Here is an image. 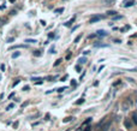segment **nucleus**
<instances>
[{"label":"nucleus","mask_w":137,"mask_h":131,"mask_svg":"<svg viewBox=\"0 0 137 131\" xmlns=\"http://www.w3.org/2000/svg\"><path fill=\"white\" fill-rule=\"evenodd\" d=\"M132 105H134L132 99H131V98H126V99L122 102V108H123V111H129L130 107H131Z\"/></svg>","instance_id":"nucleus-1"},{"label":"nucleus","mask_w":137,"mask_h":131,"mask_svg":"<svg viewBox=\"0 0 137 131\" xmlns=\"http://www.w3.org/2000/svg\"><path fill=\"white\" fill-rule=\"evenodd\" d=\"M102 18H103V16H93V17L90 18L89 23H96V22H99V21L102 19Z\"/></svg>","instance_id":"nucleus-2"},{"label":"nucleus","mask_w":137,"mask_h":131,"mask_svg":"<svg viewBox=\"0 0 137 131\" xmlns=\"http://www.w3.org/2000/svg\"><path fill=\"white\" fill-rule=\"evenodd\" d=\"M131 120H132V124L137 125V111L132 112V116H131Z\"/></svg>","instance_id":"nucleus-3"},{"label":"nucleus","mask_w":137,"mask_h":131,"mask_svg":"<svg viewBox=\"0 0 137 131\" xmlns=\"http://www.w3.org/2000/svg\"><path fill=\"white\" fill-rule=\"evenodd\" d=\"M134 4H135V0H125V1H124V7L132 6Z\"/></svg>","instance_id":"nucleus-4"},{"label":"nucleus","mask_w":137,"mask_h":131,"mask_svg":"<svg viewBox=\"0 0 137 131\" xmlns=\"http://www.w3.org/2000/svg\"><path fill=\"white\" fill-rule=\"evenodd\" d=\"M124 125H125L126 129H131V128H132V123H131L129 119H125V120H124Z\"/></svg>","instance_id":"nucleus-5"},{"label":"nucleus","mask_w":137,"mask_h":131,"mask_svg":"<svg viewBox=\"0 0 137 131\" xmlns=\"http://www.w3.org/2000/svg\"><path fill=\"white\" fill-rule=\"evenodd\" d=\"M16 48H27V46H24V44H17V46H13V47H10V51L16 49Z\"/></svg>","instance_id":"nucleus-6"},{"label":"nucleus","mask_w":137,"mask_h":131,"mask_svg":"<svg viewBox=\"0 0 137 131\" xmlns=\"http://www.w3.org/2000/svg\"><path fill=\"white\" fill-rule=\"evenodd\" d=\"M111 126V121H108V123H106L103 126H102V131H107L108 130V128Z\"/></svg>","instance_id":"nucleus-7"},{"label":"nucleus","mask_w":137,"mask_h":131,"mask_svg":"<svg viewBox=\"0 0 137 131\" xmlns=\"http://www.w3.org/2000/svg\"><path fill=\"white\" fill-rule=\"evenodd\" d=\"M75 18H76V17H72V19H70L68 22H66V23H65V27H70V25L75 22Z\"/></svg>","instance_id":"nucleus-8"},{"label":"nucleus","mask_w":137,"mask_h":131,"mask_svg":"<svg viewBox=\"0 0 137 131\" xmlns=\"http://www.w3.org/2000/svg\"><path fill=\"white\" fill-rule=\"evenodd\" d=\"M75 118L73 117H66L65 119H63V123H68V121H71V120H73Z\"/></svg>","instance_id":"nucleus-9"},{"label":"nucleus","mask_w":137,"mask_h":131,"mask_svg":"<svg viewBox=\"0 0 137 131\" xmlns=\"http://www.w3.org/2000/svg\"><path fill=\"white\" fill-rule=\"evenodd\" d=\"M96 35H99V36H106L107 34H106V31H103V30H99Z\"/></svg>","instance_id":"nucleus-10"},{"label":"nucleus","mask_w":137,"mask_h":131,"mask_svg":"<svg viewBox=\"0 0 137 131\" xmlns=\"http://www.w3.org/2000/svg\"><path fill=\"white\" fill-rule=\"evenodd\" d=\"M61 12H64V7H59L54 10V13H61Z\"/></svg>","instance_id":"nucleus-11"},{"label":"nucleus","mask_w":137,"mask_h":131,"mask_svg":"<svg viewBox=\"0 0 137 131\" xmlns=\"http://www.w3.org/2000/svg\"><path fill=\"white\" fill-rule=\"evenodd\" d=\"M19 55H21V52H16V53H13V54H12V58L16 59V58H18Z\"/></svg>","instance_id":"nucleus-12"},{"label":"nucleus","mask_w":137,"mask_h":131,"mask_svg":"<svg viewBox=\"0 0 137 131\" xmlns=\"http://www.w3.org/2000/svg\"><path fill=\"white\" fill-rule=\"evenodd\" d=\"M78 61H80V64H85L87 59H85L84 57H83V58H80V59H78Z\"/></svg>","instance_id":"nucleus-13"},{"label":"nucleus","mask_w":137,"mask_h":131,"mask_svg":"<svg viewBox=\"0 0 137 131\" xmlns=\"http://www.w3.org/2000/svg\"><path fill=\"white\" fill-rule=\"evenodd\" d=\"M13 107H14V103H10V105L6 107V111H10V109H11V108H13Z\"/></svg>","instance_id":"nucleus-14"},{"label":"nucleus","mask_w":137,"mask_h":131,"mask_svg":"<svg viewBox=\"0 0 137 131\" xmlns=\"http://www.w3.org/2000/svg\"><path fill=\"white\" fill-rule=\"evenodd\" d=\"M107 15L108 16H115L117 15V12H115V11H108V12H107Z\"/></svg>","instance_id":"nucleus-15"},{"label":"nucleus","mask_w":137,"mask_h":131,"mask_svg":"<svg viewBox=\"0 0 137 131\" xmlns=\"http://www.w3.org/2000/svg\"><path fill=\"white\" fill-rule=\"evenodd\" d=\"M81 39H82V35H78V36H77V37L75 39V44H77V42H78V41H80Z\"/></svg>","instance_id":"nucleus-16"},{"label":"nucleus","mask_w":137,"mask_h":131,"mask_svg":"<svg viewBox=\"0 0 137 131\" xmlns=\"http://www.w3.org/2000/svg\"><path fill=\"white\" fill-rule=\"evenodd\" d=\"M25 42H28V44H35V42H37V41H36V40H29V39H28V40H25Z\"/></svg>","instance_id":"nucleus-17"},{"label":"nucleus","mask_w":137,"mask_h":131,"mask_svg":"<svg viewBox=\"0 0 137 131\" xmlns=\"http://www.w3.org/2000/svg\"><path fill=\"white\" fill-rule=\"evenodd\" d=\"M61 61H63V59H58V60H57V61L54 63V66H58V65H59Z\"/></svg>","instance_id":"nucleus-18"},{"label":"nucleus","mask_w":137,"mask_h":131,"mask_svg":"<svg viewBox=\"0 0 137 131\" xmlns=\"http://www.w3.org/2000/svg\"><path fill=\"white\" fill-rule=\"evenodd\" d=\"M34 55H35V57H40V55H41V52H40V51H36V52H34Z\"/></svg>","instance_id":"nucleus-19"},{"label":"nucleus","mask_w":137,"mask_h":131,"mask_svg":"<svg viewBox=\"0 0 137 131\" xmlns=\"http://www.w3.org/2000/svg\"><path fill=\"white\" fill-rule=\"evenodd\" d=\"M84 102V99H80L78 101H76V105H81V103H83Z\"/></svg>","instance_id":"nucleus-20"},{"label":"nucleus","mask_w":137,"mask_h":131,"mask_svg":"<svg viewBox=\"0 0 137 131\" xmlns=\"http://www.w3.org/2000/svg\"><path fill=\"white\" fill-rule=\"evenodd\" d=\"M90 121H91V118H88V119L83 123V125H85V124H88V123H90Z\"/></svg>","instance_id":"nucleus-21"},{"label":"nucleus","mask_w":137,"mask_h":131,"mask_svg":"<svg viewBox=\"0 0 137 131\" xmlns=\"http://www.w3.org/2000/svg\"><path fill=\"white\" fill-rule=\"evenodd\" d=\"M64 90H66V87H63V88H59V89H58L59 93H61V91H64Z\"/></svg>","instance_id":"nucleus-22"},{"label":"nucleus","mask_w":137,"mask_h":131,"mask_svg":"<svg viewBox=\"0 0 137 131\" xmlns=\"http://www.w3.org/2000/svg\"><path fill=\"white\" fill-rule=\"evenodd\" d=\"M118 84H120V81H117V82H114V83H113V87H117Z\"/></svg>","instance_id":"nucleus-23"},{"label":"nucleus","mask_w":137,"mask_h":131,"mask_svg":"<svg viewBox=\"0 0 137 131\" xmlns=\"http://www.w3.org/2000/svg\"><path fill=\"white\" fill-rule=\"evenodd\" d=\"M14 41V37H10V39H7V42H12Z\"/></svg>","instance_id":"nucleus-24"},{"label":"nucleus","mask_w":137,"mask_h":131,"mask_svg":"<svg viewBox=\"0 0 137 131\" xmlns=\"http://www.w3.org/2000/svg\"><path fill=\"white\" fill-rule=\"evenodd\" d=\"M29 89H30V87H29V86H25V87L23 88V90H24V91H27V90H29Z\"/></svg>","instance_id":"nucleus-25"},{"label":"nucleus","mask_w":137,"mask_h":131,"mask_svg":"<svg viewBox=\"0 0 137 131\" xmlns=\"http://www.w3.org/2000/svg\"><path fill=\"white\" fill-rule=\"evenodd\" d=\"M0 69H1V71H5V65H4V64H1Z\"/></svg>","instance_id":"nucleus-26"},{"label":"nucleus","mask_w":137,"mask_h":131,"mask_svg":"<svg viewBox=\"0 0 137 131\" xmlns=\"http://www.w3.org/2000/svg\"><path fill=\"white\" fill-rule=\"evenodd\" d=\"M19 82H21V81H19V79H17V81H16V82L13 83V87H16V86H17V84H18Z\"/></svg>","instance_id":"nucleus-27"},{"label":"nucleus","mask_w":137,"mask_h":131,"mask_svg":"<svg viewBox=\"0 0 137 131\" xmlns=\"http://www.w3.org/2000/svg\"><path fill=\"white\" fill-rule=\"evenodd\" d=\"M71 86H73V87L76 86V82H75V79H72V81H71Z\"/></svg>","instance_id":"nucleus-28"},{"label":"nucleus","mask_w":137,"mask_h":131,"mask_svg":"<svg viewBox=\"0 0 137 131\" xmlns=\"http://www.w3.org/2000/svg\"><path fill=\"white\" fill-rule=\"evenodd\" d=\"M83 130H84V129H83V125H82V126H80V128H78L76 131H83Z\"/></svg>","instance_id":"nucleus-29"},{"label":"nucleus","mask_w":137,"mask_h":131,"mask_svg":"<svg viewBox=\"0 0 137 131\" xmlns=\"http://www.w3.org/2000/svg\"><path fill=\"white\" fill-rule=\"evenodd\" d=\"M28 105H29V102H24V103H22V107H25Z\"/></svg>","instance_id":"nucleus-30"},{"label":"nucleus","mask_w":137,"mask_h":131,"mask_svg":"<svg viewBox=\"0 0 137 131\" xmlns=\"http://www.w3.org/2000/svg\"><path fill=\"white\" fill-rule=\"evenodd\" d=\"M122 16H114V19H120Z\"/></svg>","instance_id":"nucleus-31"},{"label":"nucleus","mask_w":137,"mask_h":131,"mask_svg":"<svg viewBox=\"0 0 137 131\" xmlns=\"http://www.w3.org/2000/svg\"><path fill=\"white\" fill-rule=\"evenodd\" d=\"M101 70H103V65H101V66H100V67H99V72H100V71H101Z\"/></svg>","instance_id":"nucleus-32"},{"label":"nucleus","mask_w":137,"mask_h":131,"mask_svg":"<svg viewBox=\"0 0 137 131\" xmlns=\"http://www.w3.org/2000/svg\"><path fill=\"white\" fill-rule=\"evenodd\" d=\"M40 23H41L42 25H43V27H45V25H46V22H45V21H41V22H40Z\"/></svg>","instance_id":"nucleus-33"},{"label":"nucleus","mask_w":137,"mask_h":131,"mask_svg":"<svg viewBox=\"0 0 137 131\" xmlns=\"http://www.w3.org/2000/svg\"><path fill=\"white\" fill-rule=\"evenodd\" d=\"M13 95H14L13 93H12V94H10V95H9V99H11V98H13Z\"/></svg>","instance_id":"nucleus-34"},{"label":"nucleus","mask_w":137,"mask_h":131,"mask_svg":"<svg viewBox=\"0 0 137 131\" xmlns=\"http://www.w3.org/2000/svg\"><path fill=\"white\" fill-rule=\"evenodd\" d=\"M70 58H71V54H68V55H66V59H68H68H70Z\"/></svg>","instance_id":"nucleus-35"},{"label":"nucleus","mask_w":137,"mask_h":131,"mask_svg":"<svg viewBox=\"0 0 137 131\" xmlns=\"http://www.w3.org/2000/svg\"><path fill=\"white\" fill-rule=\"evenodd\" d=\"M9 1H10V2H14L16 0H9Z\"/></svg>","instance_id":"nucleus-36"},{"label":"nucleus","mask_w":137,"mask_h":131,"mask_svg":"<svg viewBox=\"0 0 137 131\" xmlns=\"http://www.w3.org/2000/svg\"><path fill=\"white\" fill-rule=\"evenodd\" d=\"M113 131H119V130H113Z\"/></svg>","instance_id":"nucleus-37"},{"label":"nucleus","mask_w":137,"mask_h":131,"mask_svg":"<svg viewBox=\"0 0 137 131\" xmlns=\"http://www.w3.org/2000/svg\"><path fill=\"white\" fill-rule=\"evenodd\" d=\"M66 131H68V130H66Z\"/></svg>","instance_id":"nucleus-38"}]
</instances>
